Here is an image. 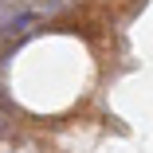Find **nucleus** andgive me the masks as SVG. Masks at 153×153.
<instances>
[{
	"mask_svg": "<svg viewBox=\"0 0 153 153\" xmlns=\"http://www.w3.org/2000/svg\"><path fill=\"white\" fill-rule=\"evenodd\" d=\"M36 20H39L36 12H27V16H16V20L8 24V36H12V39H16V36H27V32H32V24H36Z\"/></svg>",
	"mask_w": 153,
	"mask_h": 153,
	"instance_id": "f257e3e1",
	"label": "nucleus"
}]
</instances>
